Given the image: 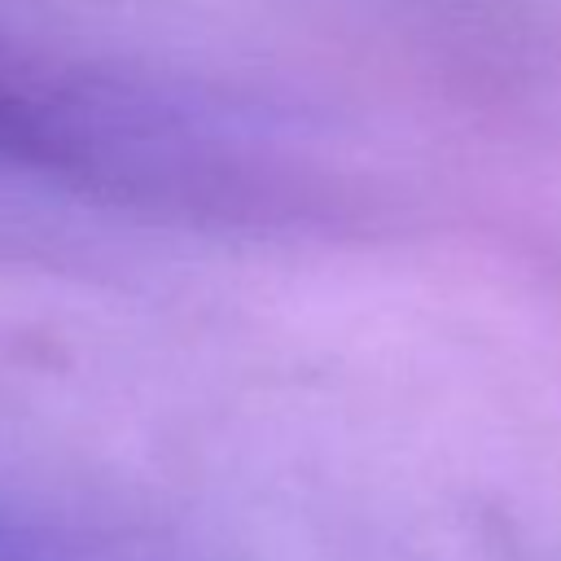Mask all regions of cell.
<instances>
[{"mask_svg": "<svg viewBox=\"0 0 561 561\" xmlns=\"http://www.w3.org/2000/svg\"><path fill=\"white\" fill-rule=\"evenodd\" d=\"M0 561H79V557L48 526L0 508Z\"/></svg>", "mask_w": 561, "mask_h": 561, "instance_id": "6da1fadb", "label": "cell"}]
</instances>
